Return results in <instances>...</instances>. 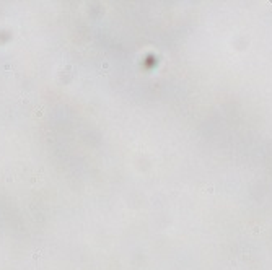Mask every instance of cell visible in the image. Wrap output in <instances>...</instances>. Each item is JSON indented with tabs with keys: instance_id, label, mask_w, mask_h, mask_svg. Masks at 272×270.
<instances>
[{
	"instance_id": "obj_1",
	"label": "cell",
	"mask_w": 272,
	"mask_h": 270,
	"mask_svg": "<svg viewBox=\"0 0 272 270\" xmlns=\"http://www.w3.org/2000/svg\"><path fill=\"white\" fill-rule=\"evenodd\" d=\"M204 190H205V192H209V194H213V192H215L213 185H205V187H204Z\"/></svg>"
}]
</instances>
